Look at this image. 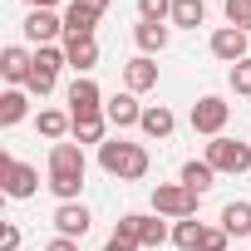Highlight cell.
<instances>
[{
  "label": "cell",
  "instance_id": "6da1fadb",
  "mask_svg": "<svg viewBox=\"0 0 251 251\" xmlns=\"http://www.w3.org/2000/svg\"><path fill=\"white\" fill-rule=\"evenodd\" d=\"M84 173H89V158H84V148L79 143H50V177H45V187L59 197V202H79V192H84Z\"/></svg>",
  "mask_w": 251,
  "mask_h": 251
},
{
  "label": "cell",
  "instance_id": "7a4b0ae2",
  "mask_svg": "<svg viewBox=\"0 0 251 251\" xmlns=\"http://www.w3.org/2000/svg\"><path fill=\"white\" fill-rule=\"evenodd\" d=\"M99 168H103L108 177H118V182H138V177H148L153 158H148V148H143V143L108 138V143H99Z\"/></svg>",
  "mask_w": 251,
  "mask_h": 251
},
{
  "label": "cell",
  "instance_id": "3957f363",
  "mask_svg": "<svg viewBox=\"0 0 251 251\" xmlns=\"http://www.w3.org/2000/svg\"><path fill=\"white\" fill-rule=\"evenodd\" d=\"M69 59H64V45H40L35 50V64H30V94L35 99H45V94H54V84H59V69H64Z\"/></svg>",
  "mask_w": 251,
  "mask_h": 251
},
{
  "label": "cell",
  "instance_id": "277c9868",
  "mask_svg": "<svg viewBox=\"0 0 251 251\" xmlns=\"http://www.w3.org/2000/svg\"><path fill=\"white\" fill-rule=\"evenodd\" d=\"M197 192L192 187H182V182H158L153 187V212L158 217H168V222H187V217H197Z\"/></svg>",
  "mask_w": 251,
  "mask_h": 251
},
{
  "label": "cell",
  "instance_id": "5b68a950",
  "mask_svg": "<svg viewBox=\"0 0 251 251\" xmlns=\"http://www.w3.org/2000/svg\"><path fill=\"white\" fill-rule=\"evenodd\" d=\"M202 158H207L217 173L241 177V173L251 168V143H236V138H226V133H222V138H212V143H207V153H202Z\"/></svg>",
  "mask_w": 251,
  "mask_h": 251
},
{
  "label": "cell",
  "instance_id": "8992f818",
  "mask_svg": "<svg viewBox=\"0 0 251 251\" xmlns=\"http://www.w3.org/2000/svg\"><path fill=\"white\" fill-rule=\"evenodd\" d=\"M0 187H5V197L25 202V197L40 192V168H30V163H20L15 153H5V158H0Z\"/></svg>",
  "mask_w": 251,
  "mask_h": 251
},
{
  "label": "cell",
  "instance_id": "52a82bcc",
  "mask_svg": "<svg viewBox=\"0 0 251 251\" xmlns=\"http://www.w3.org/2000/svg\"><path fill=\"white\" fill-rule=\"evenodd\" d=\"M226 118H231V103H226L222 94H202V99L192 103V133H202V138H222Z\"/></svg>",
  "mask_w": 251,
  "mask_h": 251
},
{
  "label": "cell",
  "instance_id": "ba28073f",
  "mask_svg": "<svg viewBox=\"0 0 251 251\" xmlns=\"http://www.w3.org/2000/svg\"><path fill=\"white\" fill-rule=\"evenodd\" d=\"M207 50H212V59H222V64H241V59H251V35L236 30V25H222V30H212Z\"/></svg>",
  "mask_w": 251,
  "mask_h": 251
},
{
  "label": "cell",
  "instance_id": "9c48e42d",
  "mask_svg": "<svg viewBox=\"0 0 251 251\" xmlns=\"http://www.w3.org/2000/svg\"><path fill=\"white\" fill-rule=\"evenodd\" d=\"M103 103H108V99H103V89H99L89 74H79V79L69 84V118H99Z\"/></svg>",
  "mask_w": 251,
  "mask_h": 251
},
{
  "label": "cell",
  "instance_id": "30bf717a",
  "mask_svg": "<svg viewBox=\"0 0 251 251\" xmlns=\"http://www.w3.org/2000/svg\"><path fill=\"white\" fill-rule=\"evenodd\" d=\"M30 64H35V50H25V45H5V50H0V74H5L10 89L30 84Z\"/></svg>",
  "mask_w": 251,
  "mask_h": 251
},
{
  "label": "cell",
  "instance_id": "8fae6325",
  "mask_svg": "<svg viewBox=\"0 0 251 251\" xmlns=\"http://www.w3.org/2000/svg\"><path fill=\"white\" fill-rule=\"evenodd\" d=\"M64 35V15H54V10H30L25 15V40L40 50V45H54Z\"/></svg>",
  "mask_w": 251,
  "mask_h": 251
},
{
  "label": "cell",
  "instance_id": "7c38bea8",
  "mask_svg": "<svg viewBox=\"0 0 251 251\" xmlns=\"http://www.w3.org/2000/svg\"><path fill=\"white\" fill-rule=\"evenodd\" d=\"M89 207L84 202H59L54 207V236H69V241H79L84 231H89Z\"/></svg>",
  "mask_w": 251,
  "mask_h": 251
},
{
  "label": "cell",
  "instance_id": "4fadbf2b",
  "mask_svg": "<svg viewBox=\"0 0 251 251\" xmlns=\"http://www.w3.org/2000/svg\"><path fill=\"white\" fill-rule=\"evenodd\" d=\"M103 113H108L113 128H138V123H143V103H138V94H128V89L113 94V99L103 103Z\"/></svg>",
  "mask_w": 251,
  "mask_h": 251
},
{
  "label": "cell",
  "instance_id": "5bb4252c",
  "mask_svg": "<svg viewBox=\"0 0 251 251\" xmlns=\"http://www.w3.org/2000/svg\"><path fill=\"white\" fill-rule=\"evenodd\" d=\"M123 89H128V94H148V89H158V59H148V54L128 59V64H123Z\"/></svg>",
  "mask_w": 251,
  "mask_h": 251
},
{
  "label": "cell",
  "instance_id": "9a60e30c",
  "mask_svg": "<svg viewBox=\"0 0 251 251\" xmlns=\"http://www.w3.org/2000/svg\"><path fill=\"white\" fill-rule=\"evenodd\" d=\"M30 89H5L0 94V128H15V123H25L30 118Z\"/></svg>",
  "mask_w": 251,
  "mask_h": 251
},
{
  "label": "cell",
  "instance_id": "2e32d148",
  "mask_svg": "<svg viewBox=\"0 0 251 251\" xmlns=\"http://www.w3.org/2000/svg\"><path fill=\"white\" fill-rule=\"evenodd\" d=\"M99 20H103V15H94V10H84V5L69 0V10H64V40H94Z\"/></svg>",
  "mask_w": 251,
  "mask_h": 251
},
{
  "label": "cell",
  "instance_id": "e0dca14e",
  "mask_svg": "<svg viewBox=\"0 0 251 251\" xmlns=\"http://www.w3.org/2000/svg\"><path fill=\"white\" fill-rule=\"evenodd\" d=\"M177 182H182V187H192V192L202 197V192H212V182H217V168H212L207 158H187V163H182V173H177Z\"/></svg>",
  "mask_w": 251,
  "mask_h": 251
},
{
  "label": "cell",
  "instance_id": "ac0fdd59",
  "mask_svg": "<svg viewBox=\"0 0 251 251\" xmlns=\"http://www.w3.org/2000/svg\"><path fill=\"white\" fill-rule=\"evenodd\" d=\"M143 138H173V128H177V118H173V108L168 103H148L143 108Z\"/></svg>",
  "mask_w": 251,
  "mask_h": 251
},
{
  "label": "cell",
  "instance_id": "d6986e66",
  "mask_svg": "<svg viewBox=\"0 0 251 251\" xmlns=\"http://www.w3.org/2000/svg\"><path fill=\"white\" fill-rule=\"evenodd\" d=\"M133 40H138V50L153 59V54H163V50H168L173 25H148V20H138V25H133Z\"/></svg>",
  "mask_w": 251,
  "mask_h": 251
},
{
  "label": "cell",
  "instance_id": "ffe728a7",
  "mask_svg": "<svg viewBox=\"0 0 251 251\" xmlns=\"http://www.w3.org/2000/svg\"><path fill=\"white\" fill-rule=\"evenodd\" d=\"M35 128L50 138V143H64L69 133H74V118L64 113V108H40V118H35Z\"/></svg>",
  "mask_w": 251,
  "mask_h": 251
},
{
  "label": "cell",
  "instance_id": "44dd1931",
  "mask_svg": "<svg viewBox=\"0 0 251 251\" xmlns=\"http://www.w3.org/2000/svg\"><path fill=\"white\" fill-rule=\"evenodd\" d=\"M64 59H69V69L89 74L99 64V40H64Z\"/></svg>",
  "mask_w": 251,
  "mask_h": 251
},
{
  "label": "cell",
  "instance_id": "7402d4cb",
  "mask_svg": "<svg viewBox=\"0 0 251 251\" xmlns=\"http://www.w3.org/2000/svg\"><path fill=\"white\" fill-rule=\"evenodd\" d=\"M108 113H99V118H74V143L84 148V143H108Z\"/></svg>",
  "mask_w": 251,
  "mask_h": 251
},
{
  "label": "cell",
  "instance_id": "603a6c76",
  "mask_svg": "<svg viewBox=\"0 0 251 251\" xmlns=\"http://www.w3.org/2000/svg\"><path fill=\"white\" fill-rule=\"evenodd\" d=\"M207 20V0H173V20L168 25H177V30H197Z\"/></svg>",
  "mask_w": 251,
  "mask_h": 251
},
{
  "label": "cell",
  "instance_id": "cb8c5ba5",
  "mask_svg": "<svg viewBox=\"0 0 251 251\" xmlns=\"http://www.w3.org/2000/svg\"><path fill=\"white\" fill-rule=\"evenodd\" d=\"M163 241H173V231L163 226V217L158 212H138V246H163Z\"/></svg>",
  "mask_w": 251,
  "mask_h": 251
},
{
  "label": "cell",
  "instance_id": "d4e9b609",
  "mask_svg": "<svg viewBox=\"0 0 251 251\" xmlns=\"http://www.w3.org/2000/svg\"><path fill=\"white\" fill-rule=\"evenodd\" d=\"M222 226H226L231 236H246V241H251V202H226V207H222Z\"/></svg>",
  "mask_w": 251,
  "mask_h": 251
},
{
  "label": "cell",
  "instance_id": "484cf974",
  "mask_svg": "<svg viewBox=\"0 0 251 251\" xmlns=\"http://www.w3.org/2000/svg\"><path fill=\"white\" fill-rule=\"evenodd\" d=\"M202 236H207V226H202L197 217H187V222H173V246H182V251H197V246H202Z\"/></svg>",
  "mask_w": 251,
  "mask_h": 251
},
{
  "label": "cell",
  "instance_id": "4316f807",
  "mask_svg": "<svg viewBox=\"0 0 251 251\" xmlns=\"http://www.w3.org/2000/svg\"><path fill=\"white\" fill-rule=\"evenodd\" d=\"M138 20H148V25H168V20H173V0H138Z\"/></svg>",
  "mask_w": 251,
  "mask_h": 251
},
{
  "label": "cell",
  "instance_id": "83f0119b",
  "mask_svg": "<svg viewBox=\"0 0 251 251\" xmlns=\"http://www.w3.org/2000/svg\"><path fill=\"white\" fill-rule=\"evenodd\" d=\"M222 10H226V25L251 35V0H222Z\"/></svg>",
  "mask_w": 251,
  "mask_h": 251
},
{
  "label": "cell",
  "instance_id": "f1b7e54d",
  "mask_svg": "<svg viewBox=\"0 0 251 251\" xmlns=\"http://www.w3.org/2000/svg\"><path fill=\"white\" fill-rule=\"evenodd\" d=\"M226 84H231V94H241V99H251V59H241V64H231V69H226Z\"/></svg>",
  "mask_w": 251,
  "mask_h": 251
},
{
  "label": "cell",
  "instance_id": "f546056e",
  "mask_svg": "<svg viewBox=\"0 0 251 251\" xmlns=\"http://www.w3.org/2000/svg\"><path fill=\"white\" fill-rule=\"evenodd\" d=\"M226 241H231V231H226V226H207V236H202V246H197V251H226Z\"/></svg>",
  "mask_w": 251,
  "mask_h": 251
},
{
  "label": "cell",
  "instance_id": "4dcf8cb0",
  "mask_svg": "<svg viewBox=\"0 0 251 251\" xmlns=\"http://www.w3.org/2000/svg\"><path fill=\"white\" fill-rule=\"evenodd\" d=\"M113 236H123V241H133V246H138V212H123L118 226H113Z\"/></svg>",
  "mask_w": 251,
  "mask_h": 251
},
{
  "label": "cell",
  "instance_id": "1f68e13d",
  "mask_svg": "<svg viewBox=\"0 0 251 251\" xmlns=\"http://www.w3.org/2000/svg\"><path fill=\"white\" fill-rule=\"evenodd\" d=\"M0 251H20V226H15V222L0 226Z\"/></svg>",
  "mask_w": 251,
  "mask_h": 251
},
{
  "label": "cell",
  "instance_id": "d6a6232c",
  "mask_svg": "<svg viewBox=\"0 0 251 251\" xmlns=\"http://www.w3.org/2000/svg\"><path fill=\"white\" fill-rule=\"evenodd\" d=\"M103 251H138V246H133V241H123V236H108Z\"/></svg>",
  "mask_w": 251,
  "mask_h": 251
},
{
  "label": "cell",
  "instance_id": "836d02e7",
  "mask_svg": "<svg viewBox=\"0 0 251 251\" xmlns=\"http://www.w3.org/2000/svg\"><path fill=\"white\" fill-rule=\"evenodd\" d=\"M45 251H79V241H69V236H54Z\"/></svg>",
  "mask_w": 251,
  "mask_h": 251
},
{
  "label": "cell",
  "instance_id": "e575fe53",
  "mask_svg": "<svg viewBox=\"0 0 251 251\" xmlns=\"http://www.w3.org/2000/svg\"><path fill=\"white\" fill-rule=\"evenodd\" d=\"M74 5H84V10H94V15H103V10H108V0H74Z\"/></svg>",
  "mask_w": 251,
  "mask_h": 251
},
{
  "label": "cell",
  "instance_id": "d590c367",
  "mask_svg": "<svg viewBox=\"0 0 251 251\" xmlns=\"http://www.w3.org/2000/svg\"><path fill=\"white\" fill-rule=\"evenodd\" d=\"M25 5H30V10H54L59 0H25Z\"/></svg>",
  "mask_w": 251,
  "mask_h": 251
}]
</instances>
